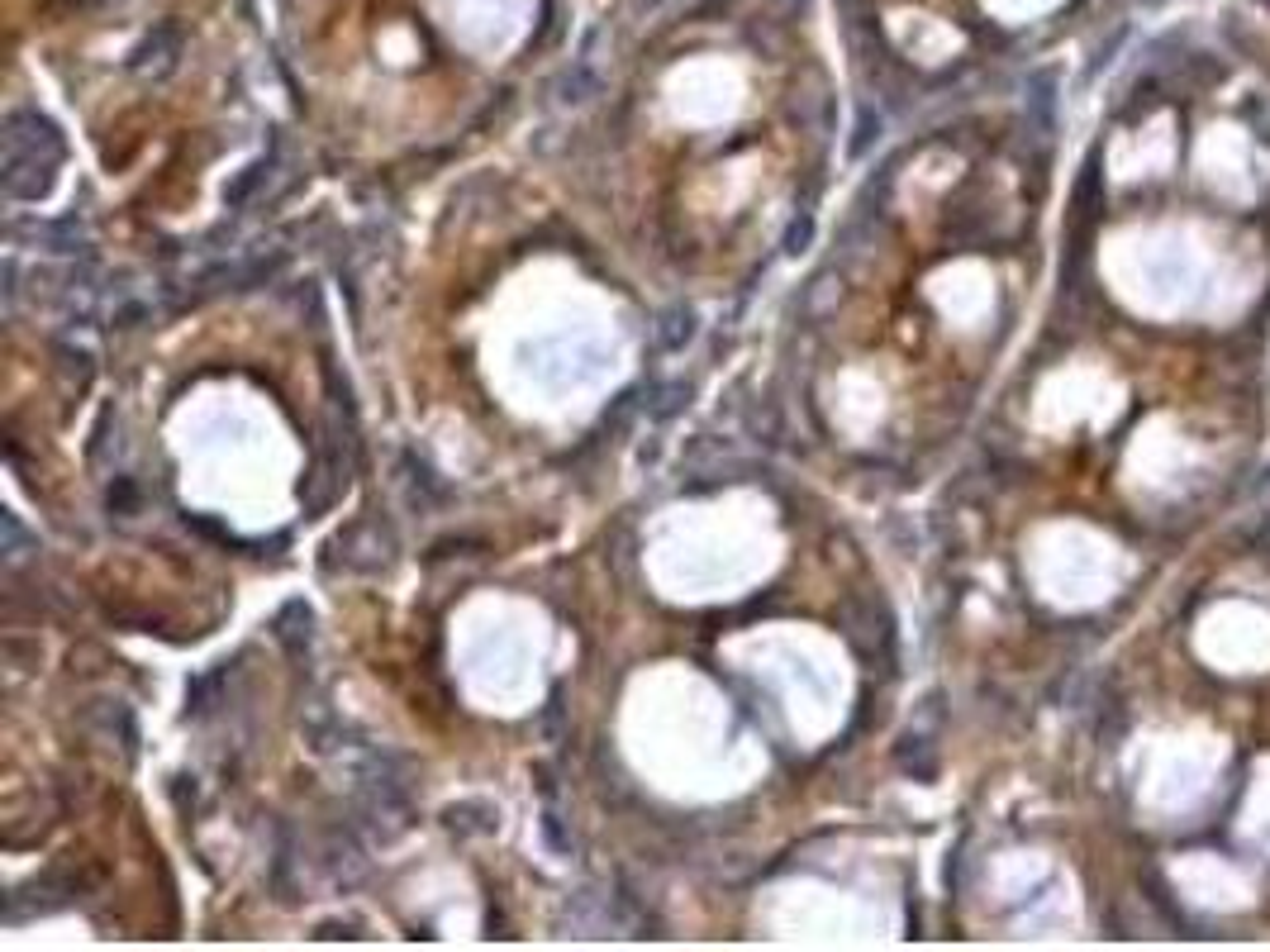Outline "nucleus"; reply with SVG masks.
I'll return each instance as SVG.
<instances>
[{"label":"nucleus","instance_id":"obj_1","mask_svg":"<svg viewBox=\"0 0 1270 952\" xmlns=\"http://www.w3.org/2000/svg\"><path fill=\"white\" fill-rule=\"evenodd\" d=\"M391 553H395L391 528H386L381 519H357V524H348L338 539L329 543V562H324V567H333V558H343L348 571H367V577H376V571L391 567Z\"/></svg>","mask_w":1270,"mask_h":952},{"label":"nucleus","instance_id":"obj_2","mask_svg":"<svg viewBox=\"0 0 1270 952\" xmlns=\"http://www.w3.org/2000/svg\"><path fill=\"white\" fill-rule=\"evenodd\" d=\"M0 138H5V157H52V163L67 157L63 129L52 125V120H43L39 110H15L5 120V134Z\"/></svg>","mask_w":1270,"mask_h":952},{"label":"nucleus","instance_id":"obj_3","mask_svg":"<svg viewBox=\"0 0 1270 952\" xmlns=\"http://www.w3.org/2000/svg\"><path fill=\"white\" fill-rule=\"evenodd\" d=\"M271 639L281 643V652H286L295 667L310 663V648H314V610L305 601H286L277 614H271Z\"/></svg>","mask_w":1270,"mask_h":952},{"label":"nucleus","instance_id":"obj_4","mask_svg":"<svg viewBox=\"0 0 1270 952\" xmlns=\"http://www.w3.org/2000/svg\"><path fill=\"white\" fill-rule=\"evenodd\" d=\"M58 163L52 157H5V196L24 200V205H39L43 196L58 181Z\"/></svg>","mask_w":1270,"mask_h":952},{"label":"nucleus","instance_id":"obj_5","mask_svg":"<svg viewBox=\"0 0 1270 952\" xmlns=\"http://www.w3.org/2000/svg\"><path fill=\"white\" fill-rule=\"evenodd\" d=\"M400 481H404V496H410V505L414 510H443L447 500H453V486H447L443 476L434 472V467L423 462L414 448H404L400 453Z\"/></svg>","mask_w":1270,"mask_h":952},{"label":"nucleus","instance_id":"obj_6","mask_svg":"<svg viewBox=\"0 0 1270 952\" xmlns=\"http://www.w3.org/2000/svg\"><path fill=\"white\" fill-rule=\"evenodd\" d=\"M324 867H329V877L338 886H357L367 877V848L357 843L352 828H333L329 839H324Z\"/></svg>","mask_w":1270,"mask_h":952},{"label":"nucleus","instance_id":"obj_7","mask_svg":"<svg viewBox=\"0 0 1270 952\" xmlns=\"http://www.w3.org/2000/svg\"><path fill=\"white\" fill-rule=\"evenodd\" d=\"M443 828L457 839H490L500 828V809L490 800H457L443 809Z\"/></svg>","mask_w":1270,"mask_h":952},{"label":"nucleus","instance_id":"obj_8","mask_svg":"<svg viewBox=\"0 0 1270 952\" xmlns=\"http://www.w3.org/2000/svg\"><path fill=\"white\" fill-rule=\"evenodd\" d=\"M176 52H181L176 29H157L153 39H144L134 52H129V67H134V72H144V77L148 72L162 77V72H172V67H176Z\"/></svg>","mask_w":1270,"mask_h":952},{"label":"nucleus","instance_id":"obj_9","mask_svg":"<svg viewBox=\"0 0 1270 952\" xmlns=\"http://www.w3.org/2000/svg\"><path fill=\"white\" fill-rule=\"evenodd\" d=\"M657 348L661 352H685L695 343V333H700V320H695V310L691 305H672V310H661L657 315Z\"/></svg>","mask_w":1270,"mask_h":952},{"label":"nucleus","instance_id":"obj_10","mask_svg":"<svg viewBox=\"0 0 1270 952\" xmlns=\"http://www.w3.org/2000/svg\"><path fill=\"white\" fill-rule=\"evenodd\" d=\"M691 382H657L648 386V401H642V414H648L652 425H672L676 414H685V405H691Z\"/></svg>","mask_w":1270,"mask_h":952},{"label":"nucleus","instance_id":"obj_11","mask_svg":"<svg viewBox=\"0 0 1270 952\" xmlns=\"http://www.w3.org/2000/svg\"><path fill=\"white\" fill-rule=\"evenodd\" d=\"M305 743H310L320 757H333V753L348 748V724H343L333 710H320V714L305 719Z\"/></svg>","mask_w":1270,"mask_h":952},{"label":"nucleus","instance_id":"obj_12","mask_svg":"<svg viewBox=\"0 0 1270 952\" xmlns=\"http://www.w3.org/2000/svg\"><path fill=\"white\" fill-rule=\"evenodd\" d=\"M895 762L899 772H910L914 781H933V772H938V757H933V743L919 734H904L895 748Z\"/></svg>","mask_w":1270,"mask_h":952},{"label":"nucleus","instance_id":"obj_13","mask_svg":"<svg viewBox=\"0 0 1270 952\" xmlns=\"http://www.w3.org/2000/svg\"><path fill=\"white\" fill-rule=\"evenodd\" d=\"M271 167H277V153H267V157H258V163L243 167V172H238L234 181L224 187V205H228V210H243V205H248L253 191H258L262 181L271 176Z\"/></svg>","mask_w":1270,"mask_h":952},{"label":"nucleus","instance_id":"obj_14","mask_svg":"<svg viewBox=\"0 0 1270 952\" xmlns=\"http://www.w3.org/2000/svg\"><path fill=\"white\" fill-rule=\"evenodd\" d=\"M1071 205H1075V215H1080V219H1095L1099 215V157H1090V163H1085V176H1080V187H1075Z\"/></svg>","mask_w":1270,"mask_h":952},{"label":"nucleus","instance_id":"obj_15","mask_svg":"<svg viewBox=\"0 0 1270 952\" xmlns=\"http://www.w3.org/2000/svg\"><path fill=\"white\" fill-rule=\"evenodd\" d=\"M814 229H818L814 215H809V210H800V215L790 219V224H785V238H781V253H785V258H800V253L814 248Z\"/></svg>","mask_w":1270,"mask_h":952},{"label":"nucleus","instance_id":"obj_16","mask_svg":"<svg viewBox=\"0 0 1270 952\" xmlns=\"http://www.w3.org/2000/svg\"><path fill=\"white\" fill-rule=\"evenodd\" d=\"M557 91H562V101H567V105H581V101H590V95H595V77H590L586 63H576V67H571V72L557 82Z\"/></svg>","mask_w":1270,"mask_h":952},{"label":"nucleus","instance_id":"obj_17","mask_svg":"<svg viewBox=\"0 0 1270 952\" xmlns=\"http://www.w3.org/2000/svg\"><path fill=\"white\" fill-rule=\"evenodd\" d=\"M105 505H110V515H134L138 510V481L134 476H114L110 491H105Z\"/></svg>","mask_w":1270,"mask_h":952},{"label":"nucleus","instance_id":"obj_18","mask_svg":"<svg viewBox=\"0 0 1270 952\" xmlns=\"http://www.w3.org/2000/svg\"><path fill=\"white\" fill-rule=\"evenodd\" d=\"M876 138H880V114L867 105V110L857 114V134H852V144H847V157H852V163H857V157H867V148L876 144Z\"/></svg>","mask_w":1270,"mask_h":952},{"label":"nucleus","instance_id":"obj_19","mask_svg":"<svg viewBox=\"0 0 1270 952\" xmlns=\"http://www.w3.org/2000/svg\"><path fill=\"white\" fill-rule=\"evenodd\" d=\"M1052 86H1056V82H1052V72H1043V77H1037V82H1033V95H1028V110H1033V120H1037V125H1043V129H1052V110H1056V95H1052Z\"/></svg>","mask_w":1270,"mask_h":952},{"label":"nucleus","instance_id":"obj_20","mask_svg":"<svg viewBox=\"0 0 1270 952\" xmlns=\"http://www.w3.org/2000/svg\"><path fill=\"white\" fill-rule=\"evenodd\" d=\"M215 681H219V672L215 676H191L187 681V714H210L215 710Z\"/></svg>","mask_w":1270,"mask_h":952},{"label":"nucleus","instance_id":"obj_21","mask_svg":"<svg viewBox=\"0 0 1270 952\" xmlns=\"http://www.w3.org/2000/svg\"><path fill=\"white\" fill-rule=\"evenodd\" d=\"M58 363H63L67 376H76V386H91V352L86 348H72V343H58Z\"/></svg>","mask_w":1270,"mask_h":952},{"label":"nucleus","instance_id":"obj_22","mask_svg":"<svg viewBox=\"0 0 1270 952\" xmlns=\"http://www.w3.org/2000/svg\"><path fill=\"white\" fill-rule=\"evenodd\" d=\"M543 839H548V848L557 852V858H571V834L562 828V815H557L552 800H548V809H543Z\"/></svg>","mask_w":1270,"mask_h":952},{"label":"nucleus","instance_id":"obj_23","mask_svg":"<svg viewBox=\"0 0 1270 952\" xmlns=\"http://www.w3.org/2000/svg\"><path fill=\"white\" fill-rule=\"evenodd\" d=\"M0 534H5V548H0V553H5V558H10V562H20V558H24V548H34V539H29V534H24V528H20V519H15L10 510L0 515Z\"/></svg>","mask_w":1270,"mask_h":952},{"label":"nucleus","instance_id":"obj_24","mask_svg":"<svg viewBox=\"0 0 1270 952\" xmlns=\"http://www.w3.org/2000/svg\"><path fill=\"white\" fill-rule=\"evenodd\" d=\"M538 729H543L548 743H562V734H567V724H562V691L548 695V705H543V714H538Z\"/></svg>","mask_w":1270,"mask_h":952},{"label":"nucleus","instance_id":"obj_25","mask_svg":"<svg viewBox=\"0 0 1270 952\" xmlns=\"http://www.w3.org/2000/svg\"><path fill=\"white\" fill-rule=\"evenodd\" d=\"M110 425H114V410H101V419H95V429H91V448H86V462H91V467H105V448H110Z\"/></svg>","mask_w":1270,"mask_h":952},{"label":"nucleus","instance_id":"obj_26","mask_svg":"<svg viewBox=\"0 0 1270 952\" xmlns=\"http://www.w3.org/2000/svg\"><path fill=\"white\" fill-rule=\"evenodd\" d=\"M148 320V305H138V301H125L119 310L110 315V329H119V333H129V329H138V324Z\"/></svg>","mask_w":1270,"mask_h":952},{"label":"nucleus","instance_id":"obj_27","mask_svg":"<svg viewBox=\"0 0 1270 952\" xmlns=\"http://www.w3.org/2000/svg\"><path fill=\"white\" fill-rule=\"evenodd\" d=\"M314 938H362V929L357 924H320Z\"/></svg>","mask_w":1270,"mask_h":952}]
</instances>
